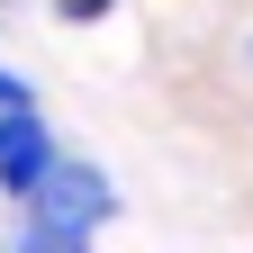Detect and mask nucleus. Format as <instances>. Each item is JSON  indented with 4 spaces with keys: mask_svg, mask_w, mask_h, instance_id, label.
<instances>
[{
    "mask_svg": "<svg viewBox=\"0 0 253 253\" xmlns=\"http://www.w3.org/2000/svg\"><path fill=\"white\" fill-rule=\"evenodd\" d=\"M9 253H90V244H82V235H54V226H37V217H27Z\"/></svg>",
    "mask_w": 253,
    "mask_h": 253,
    "instance_id": "obj_3",
    "label": "nucleus"
},
{
    "mask_svg": "<svg viewBox=\"0 0 253 253\" xmlns=\"http://www.w3.org/2000/svg\"><path fill=\"white\" fill-rule=\"evenodd\" d=\"M18 109H27V82L9 73V63H0V118H18Z\"/></svg>",
    "mask_w": 253,
    "mask_h": 253,
    "instance_id": "obj_4",
    "label": "nucleus"
},
{
    "mask_svg": "<svg viewBox=\"0 0 253 253\" xmlns=\"http://www.w3.org/2000/svg\"><path fill=\"white\" fill-rule=\"evenodd\" d=\"M27 217H37V226H54V235H82V244H90V235L118 217V190H109L100 163H73V154H63V163L45 172V190L27 199Z\"/></svg>",
    "mask_w": 253,
    "mask_h": 253,
    "instance_id": "obj_1",
    "label": "nucleus"
},
{
    "mask_svg": "<svg viewBox=\"0 0 253 253\" xmlns=\"http://www.w3.org/2000/svg\"><path fill=\"white\" fill-rule=\"evenodd\" d=\"M54 163H63V154H54V136H45V118H37V109L0 118V190H9L18 208L45 190V172H54Z\"/></svg>",
    "mask_w": 253,
    "mask_h": 253,
    "instance_id": "obj_2",
    "label": "nucleus"
}]
</instances>
